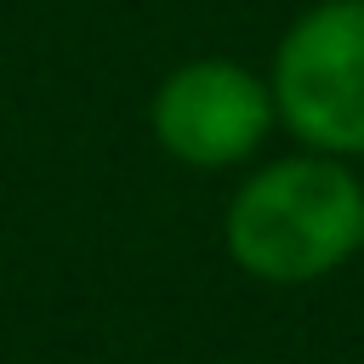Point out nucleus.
Wrapping results in <instances>:
<instances>
[{"instance_id": "20e7f679", "label": "nucleus", "mask_w": 364, "mask_h": 364, "mask_svg": "<svg viewBox=\"0 0 364 364\" xmlns=\"http://www.w3.org/2000/svg\"><path fill=\"white\" fill-rule=\"evenodd\" d=\"M358 256H364V245H358Z\"/></svg>"}, {"instance_id": "7ed1b4c3", "label": "nucleus", "mask_w": 364, "mask_h": 364, "mask_svg": "<svg viewBox=\"0 0 364 364\" xmlns=\"http://www.w3.org/2000/svg\"><path fill=\"white\" fill-rule=\"evenodd\" d=\"M148 125H154V142L176 165L233 171L262 154L279 114H273L267 74L233 57H188L154 85Z\"/></svg>"}, {"instance_id": "f03ea898", "label": "nucleus", "mask_w": 364, "mask_h": 364, "mask_svg": "<svg viewBox=\"0 0 364 364\" xmlns=\"http://www.w3.org/2000/svg\"><path fill=\"white\" fill-rule=\"evenodd\" d=\"M273 114L307 154L364 159V0H313L267 68Z\"/></svg>"}, {"instance_id": "f257e3e1", "label": "nucleus", "mask_w": 364, "mask_h": 364, "mask_svg": "<svg viewBox=\"0 0 364 364\" xmlns=\"http://www.w3.org/2000/svg\"><path fill=\"white\" fill-rule=\"evenodd\" d=\"M222 245L256 284H318L364 245V182L347 159L279 154L228 193Z\"/></svg>"}]
</instances>
